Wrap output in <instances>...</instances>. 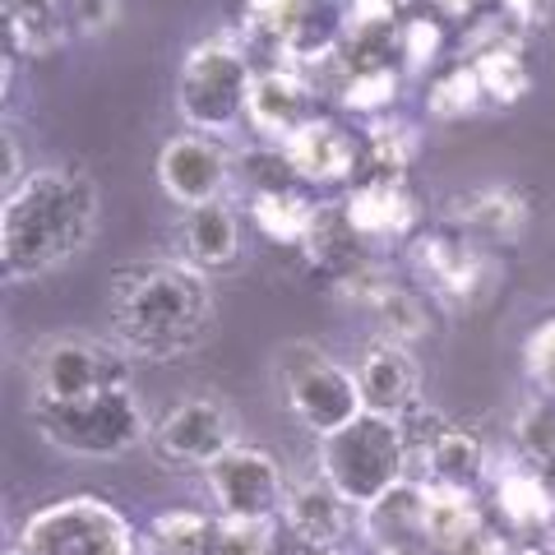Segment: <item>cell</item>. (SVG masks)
I'll use <instances>...</instances> for the list:
<instances>
[{
	"label": "cell",
	"mask_w": 555,
	"mask_h": 555,
	"mask_svg": "<svg viewBox=\"0 0 555 555\" xmlns=\"http://www.w3.org/2000/svg\"><path fill=\"white\" fill-rule=\"evenodd\" d=\"M153 449L171 467H199L208 473V463H218L236 444L232 412L218 398H181L158 426H153Z\"/></svg>",
	"instance_id": "cell-10"
},
{
	"label": "cell",
	"mask_w": 555,
	"mask_h": 555,
	"mask_svg": "<svg viewBox=\"0 0 555 555\" xmlns=\"http://www.w3.org/2000/svg\"><path fill=\"white\" fill-rule=\"evenodd\" d=\"M518 454L537 467H555V389L532 393L514 416Z\"/></svg>",
	"instance_id": "cell-31"
},
{
	"label": "cell",
	"mask_w": 555,
	"mask_h": 555,
	"mask_svg": "<svg viewBox=\"0 0 555 555\" xmlns=\"http://www.w3.org/2000/svg\"><path fill=\"white\" fill-rule=\"evenodd\" d=\"M481 79H477V65L467 61V65H454L444 79L430 83V93H426V107L430 116H440V120H459L467 112H477V102H481Z\"/></svg>",
	"instance_id": "cell-34"
},
{
	"label": "cell",
	"mask_w": 555,
	"mask_h": 555,
	"mask_svg": "<svg viewBox=\"0 0 555 555\" xmlns=\"http://www.w3.org/2000/svg\"><path fill=\"white\" fill-rule=\"evenodd\" d=\"M500 5L509 10V20H537V5H542V0H500Z\"/></svg>",
	"instance_id": "cell-41"
},
{
	"label": "cell",
	"mask_w": 555,
	"mask_h": 555,
	"mask_svg": "<svg viewBox=\"0 0 555 555\" xmlns=\"http://www.w3.org/2000/svg\"><path fill=\"white\" fill-rule=\"evenodd\" d=\"M528 375L537 379L542 389H555V315L546 324H537L528 334Z\"/></svg>",
	"instance_id": "cell-38"
},
{
	"label": "cell",
	"mask_w": 555,
	"mask_h": 555,
	"mask_svg": "<svg viewBox=\"0 0 555 555\" xmlns=\"http://www.w3.org/2000/svg\"><path fill=\"white\" fill-rule=\"evenodd\" d=\"M412 264L430 283V292L454 306L481 301L495 283V264L486 259L481 246H473L459 232H426L412 241Z\"/></svg>",
	"instance_id": "cell-12"
},
{
	"label": "cell",
	"mask_w": 555,
	"mask_h": 555,
	"mask_svg": "<svg viewBox=\"0 0 555 555\" xmlns=\"http://www.w3.org/2000/svg\"><path fill=\"white\" fill-rule=\"evenodd\" d=\"M408 0H347V24H389L398 28Z\"/></svg>",
	"instance_id": "cell-39"
},
{
	"label": "cell",
	"mask_w": 555,
	"mask_h": 555,
	"mask_svg": "<svg viewBox=\"0 0 555 555\" xmlns=\"http://www.w3.org/2000/svg\"><path fill=\"white\" fill-rule=\"evenodd\" d=\"M357 389H361V408L375 416H408L416 408V389H422V375H416V361L403 343L375 338L357 361Z\"/></svg>",
	"instance_id": "cell-14"
},
{
	"label": "cell",
	"mask_w": 555,
	"mask_h": 555,
	"mask_svg": "<svg viewBox=\"0 0 555 555\" xmlns=\"http://www.w3.org/2000/svg\"><path fill=\"white\" fill-rule=\"evenodd\" d=\"M28 408L38 436L75 459H120L153 436L130 385L102 389L93 398H79V403H28Z\"/></svg>",
	"instance_id": "cell-4"
},
{
	"label": "cell",
	"mask_w": 555,
	"mask_h": 555,
	"mask_svg": "<svg viewBox=\"0 0 555 555\" xmlns=\"http://www.w3.org/2000/svg\"><path fill=\"white\" fill-rule=\"evenodd\" d=\"M250 130H259L269 144L283 149L292 134L320 120V93L315 79H306L297 65H269L259 69L250 83V107H246Z\"/></svg>",
	"instance_id": "cell-13"
},
{
	"label": "cell",
	"mask_w": 555,
	"mask_h": 555,
	"mask_svg": "<svg viewBox=\"0 0 555 555\" xmlns=\"http://www.w3.org/2000/svg\"><path fill=\"white\" fill-rule=\"evenodd\" d=\"M315 199L306 195L301 185H287V190H264V195H250L246 214L259 232L269 241H283V246H301L310 222H315Z\"/></svg>",
	"instance_id": "cell-27"
},
{
	"label": "cell",
	"mask_w": 555,
	"mask_h": 555,
	"mask_svg": "<svg viewBox=\"0 0 555 555\" xmlns=\"http://www.w3.org/2000/svg\"><path fill=\"white\" fill-rule=\"evenodd\" d=\"M204 481L214 491L222 518H236V524H273V518H283L287 481H283V467L264 449L232 444L218 463H208Z\"/></svg>",
	"instance_id": "cell-9"
},
{
	"label": "cell",
	"mask_w": 555,
	"mask_h": 555,
	"mask_svg": "<svg viewBox=\"0 0 555 555\" xmlns=\"http://www.w3.org/2000/svg\"><path fill=\"white\" fill-rule=\"evenodd\" d=\"M218 524L199 509H167L153 514V524L144 532V542L153 555H208L214 551Z\"/></svg>",
	"instance_id": "cell-29"
},
{
	"label": "cell",
	"mask_w": 555,
	"mask_h": 555,
	"mask_svg": "<svg viewBox=\"0 0 555 555\" xmlns=\"http://www.w3.org/2000/svg\"><path fill=\"white\" fill-rule=\"evenodd\" d=\"M361 241H393L416 228V199L408 195V181H357V190L343 199Z\"/></svg>",
	"instance_id": "cell-19"
},
{
	"label": "cell",
	"mask_w": 555,
	"mask_h": 555,
	"mask_svg": "<svg viewBox=\"0 0 555 555\" xmlns=\"http://www.w3.org/2000/svg\"><path fill=\"white\" fill-rule=\"evenodd\" d=\"M352 505L328 486L324 477L320 481H301V486H292L287 491V505H283V524L287 532L297 537L301 546L310 551H334L347 528H352Z\"/></svg>",
	"instance_id": "cell-16"
},
{
	"label": "cell",
	"mask_w": 555,
	"mask_h": 555,
	"mask_svg": "<svg viewBox=\"0 0 555 555\" xmlns=\"http://www.w3.org/2000/svg\"><path fill=\"white\" fill-rule=\"evenodd\" d=\"M65 0H5V42L24 56H51L69 38Z\"/></svg>",
	"instance_id": "cell-24"
},
{
	"label": "cell",
	"mask_w": 555,
	"mask_h": 555,
	"mask_svg": "<svg viewBox=\"0 0 555 555\" xmlns=\"http://www.w3.org/2000/svg\"><path fill=\"white\" fill-rule=\"evenodd\" d=\"M250 83H255V69L246 47H236L228 38L195 42L185 51L181 75H177V112L190 130L228 134L246 120Z\"/></svg>",
	"instance_id": "cell-5"
},
{
	"label": "cell",
	"mask_w": 555,
	"mask_h": 555,
	"mask_svg": "<svg viewBox=\"0 0 555 555\" xmlns=\"http://www.w3.org/2000/svg\"><path fill=\"white\" fill-rule=\"evenodd\" d=\"M514 555H555V551H546V546H537V542H528V546H518Z\"/></svg>",
	"instance_id": "cell-44"
},
{
	"label": "cell",
	"mask_w": 555,
	"mask_h": 555,
	"mask_svg": "<svg viewBox=\"0 0 555 555\" xmlns=\"http://www.w3.org/2000/svg\"><path fill=\"white\" fill-rule=\"evenodd\" d=\"M177 236H181V259L199 273L232 269L241 259V218H236V208H228L222 199L185 208Z\"/></svg>",
	"instance_id": "cell-17"
},
{
	"label": "cell",
	"mask_w": 555,
	"mask_h": 555,
	"mask_svg": "<svg viewBox=\"0 0 555 555\" xmlns=\"http://www.w3.org/2000/svg\"><path fill=\"white\" fill-rule=\"evenodd\" d=\"M14 551L20 555H139V532L112 500L65 495L24 518Z\"/></svg>",
	"instance_id": "cell-6"
},
{
	"label": "cell",
	"mask_w": 555,
	"mask_h": 555,
	"mask_svg": "<svg viewBox=\"0 0 555 555\" xmlns=\"http://www.w3.org/2000/svg\"><path fill=\"white\" fill-rule=\"evenodd\" d=\"M422 505H426V486L422 481H398L393 491H385L375 500V505L357 509L361 514V532H366L379 551L426 546L422 542Z\"/></svg>",
	"instance_id": "cell-21"
},
{
	"label": "cell",
	"mask_w": 555,
	"mask_h": 555,
	"mask_svg": "<svg viewBox=\"0 0 555 555\" xmlns=\"http://www.w3.org/2000/svg\"><path fill=\"white\" fill-rule=\"evenodd\" d=\"M315 555H334V551H315Z\"/></svg>",
	"instance_id": "cell-45"
},
{
	"label": "cell",
	"mask_w": 555,
	"mask_h": 555,
	"mask_svg": "<svg viewBox=\"0 0 555 555\" xmlns=\"http://www.w3.org/2000/svg\"><path fill=\"white\" fill-rule=\"evenodd\" d=\"M486 477V444L477 430L449 426L436 436V444L426 449V481L436 486H459V491H477V481Z\"/></svg>",
	"instance_id": "cell-26"
},
{
	"label": "cell",
	"mask_w": 555,
	"mask_h": 555,
	"mask_svg": "<svg viewBox=\"0 0 555 555\" xmlns=\"http://www.w3.org/2000/svg\"><path fill=\"white\" fill-rule=\"evenodd\" d=\"M116 20V0H69V24L79 33H102Z\"/></svg>",
	"instance_id": "cell-40"
},
{
	"label": "cell",
	"mask_w": 555,
	"mask_h": 555,
	"mask_svg": "<svg viewBox=\"0 0 555 555\" xmlns=\"http://www.w3.org/2000/svg\"><path fill=\"white\" fill-rule=\"evenodd\" d=\"M436 5H440L444 14H454V20H467V14H473L481 0H436Z\"/></svg>",
	"instance_id": "cell-42"
},
{
	"label": "cell",
	"mask_w": 555,
	"mask_h": 555,
	"mask_svg": "<svg viewBox=\"0 0 555 555\" xmlns=\"http://www.w3.org/2000/svg\"><path fill=\"white\" fill-rule=\"evenodd\" d=\"M208 555H273V524H236V518H222Z\"/></svg>",
	"instance_id": "cell-36"
},
{
	"label": "cell",
	"mask_w": 555,
	"mask_h": 555,
	"mask_svg": "<svg viewBox=\"0 0 555 555\" xmlns=\"http://www.w3.org/2000/svg\"><path fill=\"white\" fill-rule=\"evenodd\" d=\"M408 440L398 416L361 412L347 426L320 436V477L352 509L375 505L398 481H408Z\"/></svg>",
	"instance_id": "cell-3"
},
{
	"label": "cell",
	"mask_w": 555,
	"mask_h": 555,
	"mask_svg": "<svg viewBox=\"0 0 555 555\" xmlns=\"http://www.w3.org/2000/svg\"><path fill=\"white\" fill-rule=\"evenodd\" d=\"M454 218L486 241H518L528 232V199L509 185H486L454 199Z\"/></svg>",
	"instance_id": "cell-25"
},
{
	"label": "cell",
	"mask_w": 555,
	"mask_h": 555,
	"mask_svg": "<svg viewBox=\"0 0 555 555\" xmlns=\"http://www.w3.org/2000/svg\"><path fill=\"white\" fill-rule=\"evenodd\" d=\"M228 181H232V158L218 144V134L185 130L158 149V185L171 204L181 208L218 204Z\"/></svg>",
	"instance_id": "cell-11"
},
{
	"label": "cell",
	"mask_w": 555,
	"mask_h": 555,
	"mask_svg": "<svg viewBox=\"0 0 555 555\" xmlns=\"http://www.w3.org/2000/svg\"><path fill=\"white\" fill-rule=\"evenodd\" d=\"M416 158V130L408 120H375L361 139V181H403Z\"/></svg>",
	"instance_id": "cell-28"
},
{
	"label": "cell",
	"mask_w": 555,
	"mask_h": 555,
	"mask_svg": "<svg viewBox=\"0 0 555 555\" xmlns=\"http://www.w3.org/2000/svg\"><path fill=\"white\" fill-rule=\"evenodd\" d=\"M495 500H500V514H505V524L514 532H542L555 524V491L546 486L537 463L505 467L495 481Z\"/></svg>",
	"instance_id": "cell-23"
},
{
	"label": "cell",
	"mask_w": 555,
	"mask_h": 555,
	"mask_svg": "<svg viewBox=\"0 0 555 555\" xmlns=\"http://www.w3.org/2000/svg\"><path fill=\"white\" fill-rule=\"evenodd\" d=\"M343 107L361 112V116H379L385 107H393L398 98V69L393 65H371V69H343Z\"/></svg>",
	"instance_id": "cell-33"
},
{
	"label": "cell",
	"mask_w": 555,
	"mask_h": 555,
	"mask_svg": "<svg viewBox=\"0 0 555 555\" xmlns=\"http://www.w3.org/2000/svg\"><path fill=\"white\" fill-rule=\"evenodd\" d=\"M398 56L412 69H426L430 61L440 56V24L436 20H403L398 24Z\"/></svg>",
	"instance_id": "cell-37"
},
{
	"label": "cell",
	"mask_w": 555,
	"mask_h": 555,
	"mask_svg": "<svg viewBox=\"0 0 555 555\" xmlns=\"http://www.w3.org/2000/svg\"><path fill=\"white\" fill-rule=\"evenodd\" d=\"M278 385L292 416L310 430V436H328V430L347 426L352 416H361V389H357V371L338 366L320 343H287L273 361Z\"/></svg>",
	"instance_id": "cell-8"
},
{
	"label": "cell",
	"mask_w": 555,
	"mask_h": 555,
	"mask_svg": "<svg viewBox=\"0 0 555 555\" xmlns=\"http://www.w3.org/2000/svg\"><path fill=\"white\" fill-rule=\"evenodd\" d=\"M292 171L301 181H315V185H334V181H347L352 171H361V144L347 134L338 120H310L306 130H297L283 144Z\"/></svg>",
	"instance_id": "cell-15"
},
{
	"label": "cell",
	"mask_w": 555,
	"mask_h": 555,
	"mask_svg": "<svg viewBox=\"0 0 555 555\" xmlns=\"http://www.w3.org/2000/svg\"><path fill=\"white\" fill-rule=\"evenodd\" d=\"M107 320L130 357L177 361L214 334V287L185 259L120 264L112 269Z\"/></svg>",
	"instance_id": "cell-1"
},
{
	"label": "cell",
	"mask_w": 555,
	"mask_h": 555,
	"mask_svg": "<svg viewBox=\"0 0 555 555\" xmlns=\"http://www.w3.org/2000/svg\"><path fill=\"white\" fill-rule=\"evenodd\" d=\"M241 181H246L250 195H264V190H287V185H301V177L292 171L287 153L278 144H264V149H250L241 153Z\"/></svg>",
	"instance_id": "cell-35"
},
{
	"label": "cell",
	"mask_w": 555,
	"mask_h": 555,
	"mask_svg": "<svg viewBox=\"0 0 555 555\" xmlns=\"http://www.w3.org/2000/svg\"><path fill=\"white\" fill-rule=\"evenodd\" d=\"M301 250H306L310 264H320L324 273H334V283H338L343 273H352V269L366 264V259H361L366 241H361V232L352 228V218H347V204L343 199H328V204L315 208V222H310Z\"/></svg>",
	"instance_id": "cell-22"
},
{
	"label": "cell",
	"mask_w": 555,
	"mask_h": 555,
	"mask_svg": "<svg viewBox=\"0 0 555 555\" xmlns=\"http://www.w3.org/2000/svg\"><path fill=\"white\" fill-rule=\"evenodd\" d=\"M422 542L440 555H463L481 542V509L473 491L459 486L426 481V505H422Z\"/></svg>",
	"instance_id": "cell-18"
},
{
	"label": "cell",
	"mask_w": 555,
	"mask_h": 555,
	"mask_svg": "<svg viewBox=\"0 0 555 555\" xmlns=\"http://www.w3.org/2000/svg\"><path fill=\"white\" fill-rule=\"evenodd\" d=\"M98 232V185L79 167H42L5 195L0 208V264L10 283L38 278L79 259Z\"/></svg>",
	"instance_id": "cell-2"
},
{
	"label": "cell",
	"mask_w": 555,
	"mask_h": 555,
	"mask_svg": "<svg viewBox=\"0 0 555 555\" xmlns=\"http://www.w3.org/2000/svg\"><path fill=\"white\" fill-rule=\"evenodd\" d=\"M379 555H426V546H393V551H379Z\"/></svg>",
	"instance_id": "cell-43"
},
{
	"label": "cell",
	"mask_w": 555,
	"mask_h": 555,
	"mask_svg": "<svg viewBox=\"0 0 555 555\" xmlns=\"http://www.w3.org/2000/svg\"><path fill=\"white\" fill-rule=\"evenodd\" d=\"M473 65L481 79V93L500 102V107H514L524 102V93L532 89V69L518 38H509L505 28H481L473 38Z\"/></svg>",
	"instance_id": "cell-20"
},
{
	"label": "cell",
	"mask_w": 555,
	"mask_h": 555,
	"mask_svg": "<svg viewBox=\"0 0 555 555\" xmlns=\"http://www.w3.org/2000/svg\"><path fill=\"white\" fill-rule=\"evenodd\" d=\"M310 10H315V0H246V33L283 51Z\"/></svg>",
	"instance_id": "cell-32"
},
{
	"label": "cell",
	"mask_w": 555,
	"mask_h": 555,
	"mask_svg": "<svg viewBox=\"0 0 555 555\" xmlns=\"http://www.w3.org/2000/svg\"><path fill=\"white\" fill-rule=\"evenodd\" d=\"M130 385V352L89 334H51L28 352V403H79Z\"/></svg>",
	"instance_id": "cell-7"
},
{
	"label": "cell",
	"mask_w": 555,
	"mask_h": 555,
	"mask_svg": "<svg viewBox=\"0 0 555 555\" xmlns=\"http://www.w3.org/2000/svg\"><path fill=\"white\" fill-rule=\"evenodd\" d=\"M371 315H375V324H379V338H389V343L412 347L416 338L430 334L426 301L416 297L412 287H403V283H389L385 292H379V301L371 306Z\"/></svg>",
	"instance_id": "cell-30"
}]
</instances>
